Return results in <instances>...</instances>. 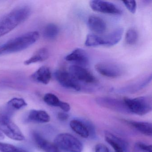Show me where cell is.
<instances>
[{"mask_svg":"<svg viewBox=\"0 0 152 152\" xmlns=\"http://www.w3.org/2000/svg\"><path fill=\"white\" fill-rule=\"evenodd\" d=\"M31 13V7L26 5L19 6L12 10L0 22V38L24 22Z\"/></svg>","mask_w":152,"mask_h":152,"instance_id":"obj_1","label":"cell"},{"mask_svg":"<svg viewBox=\"0 0 152 152\" xmlns=\"http://www.w3.org/2000/svg\"><path fill=\"white\" fill-rule=\"evenodd\" d=\"M39 38L37 31H32L12 39L0 46V55H6L22 51L34 44Z\"/></svg>","mask_w":152,"mask_h":152,"instance_id":"obj_2","label":"cell"},{"mask_svg":"<svg viewBox=\"0 0 152 152\" xmlns=\"http://www.w3.org/2000/svg\"><path fill=\"white\" fill-rule=\"evenodd\" d=\"M123 100L129 112L135 114L145 115L152 110V98L148 96L135 98H125Z\"/></svg>","mask_w":152,"mask_h":152,"instance_id":"obj_3","label":"cell"},{"mask_svg":"<svg viewBox=\"0 0 152 152\" xmlns=\"http://www.w3.org/2000/svg\"><path fill=\"white\" fill-rule=\"evenodd\" d=\"M55 145L59 150L66 152H82L83 146L77 138L69 133L58 134L55 138Z\"/></svg>","mask_w":152,"mask_h":152,"instance_id":"obj_4","label":"cell"},{"mask_svg":"<svg viewBox=\"0 0 152 152\" xmlns=\"http://www.w3.org/2000/svg\"><path fill=\"white\" fill-rule=\"evenodd\" d=\"M0 130L11 139L17 141L24 140L23 132L7 115H0Z\"/></svg>","mask_w":152,"mask_h":152,"instance_id":"obj_5","label":"cell"},{"mask_svg":"<svg viewBox=\"0 0 152 152\" xmlns=\"http://www.w3.org/2000/svg\"><path fill=\"white\" fill-rule=\"evenodd\" d=\"M70 126L74 132L84 138L96 137V130L91 122L85 120L74 119L70 123Z\"/></svg>","mask_w":152,"mask_h":152,"instance_id":"obj_6","label":"cell"},{"mask_svg":"<svg viewBox=\"0 0 152 152\" xmlns=\"http://www.w3.org/2000/svg\"><path fill=\"white\" fill-rule=\"evenodd\" d=\"M95 67L99 73L108 78H118L123 73L122 67L114 63L100 62L96 64Z\"/></svg>","mask_w":152,"mask_h":152,"instance_id":"obj_7","label":"cell"},{"mask_svg":"<svg viewBox=\"0 0 152 152\" xmlns=\"http://www.w3.org/2000/svg\"><path fill=\"white\" fill-rule=\"evenodd\" d=\"M89 5L91 8L96 12L115 15L122 14V10L119 7L109 1L93 0L90 1Z\"/></svg>","mask_w":152,"mask_h":152,"instance_id":"obj_8","label":"cell"},{"mask_svg":"<svg viewBox=\"0 0 152 152\" xmlns=\"http://www.w3.org/2000/svg\"><path fill=\"white\" fill-rule=\"evenodd\" d=\"M55 76L58 83L66 88L76 91H80L81 89L80 83L75 80L69 72L63 70H57L55 72Z\"/></svg>","mask_w":152,"mask_h":152,"instance_id":"obj_9","label":"cell"},{"mask_svg":"<svg viewBox=\"0 0 152 152\" xmlns=\"http://www.w3.org/2000/svg\"><path fill=\"white\" fill-rule=\"evenodd\" d=\"M68 72L79 82L81 81L87 83H93L96 82V78L93 75L83 66L73 65L69 67Z\"/></svg>","mask_w":152,"mask_h":152,"instance_id":"obj_10","label":"cell"},{"mask_svg":"<svg viewBox=\"0 0 152 152\" xmlns=\"http://www.w3.org/2000/svg\"><path fill=\"white\" fill-rule=\"evenodd\" d=\"M68 62H74L76 65L86 66L89 64V58L85 50L81 48H76L65 57Z\"/></svg>","mask_w":152,"mask_h":152,"instance_id":"obj_11","label":"cell"},{"mask_svg":"<svg viewBox=\"0 0 152 152\" xmlns=\"http://www.w3.org/2000/svg\"><path fill=\"white\" fill-rule=\"evenodd\" d=\"M96 102L102 106L116 111H120V112L122 111H129L124 100L104 97L98 98L96 99Z\"/></svg>","mask_w":152,"mask_h":152,"instance_id":"obj_12","label":"cell"},{"mask_svg":"<svg viewBox=\"0 0 152 152\" xmlns=\"http://www.w3.org/2000/svg\"><path fill=\"white\" fill-rule=\"evenodd\" d=\"M105 138L107 142L113 148L115 152H126L128 151V144L120 137L106 132Z\"/></svg>","mask_w":152,"mask_h":152,"instance_id":"obj_13","label":"cell"},{"mask_svg":"<svg viewBox=\"0 0 152 152\" xmlns=\"http://www.w3.org/2000/svg\"><path fill=\"white\" fill-rule=\"evenodd\" d=\"M87 24L90 30L97 34H102L106 30L107 25L105 22L97 16H90L88 18Z\"/></svg>","mask_w":152,"mask_h":152,"instance_id":"obj_14","label":"cell"},{"mask_svg":"<svg viewBox=\"0 0 152 152\" xmlns=\"http://www.w3.org/2000/svg\"><path fill=\"white\" fill-rule=\"evenodd\" d=\"M31 78L33 81L47 85L51 80V71L48 66H41L31 75Z\"/></svg>","mask_w":152,"mask_h":152,"instance_id":"obj_15","label":"cell"},{"mask_svg":"<svg viewBox=\"0 0 152 152\" xmlns=\"http://www.w3.org/2000/svg\"><path fill=\"white\" fill-rule=\"evenodd\" d=\"M34 139L37 146L44 152H61L59 148L55 145L45 139L39 133H33Z\"/></svg>","mask_w":152,"mask_h":152,"instance_id":"obj_16","label":"cell"},{"mask_svg":"<svg viewBox=\"0 0 152 152\" xmlns=\"http://www.w3.org/2000/svg\"><path fill=\"white\" fill-rule=\"evenodd\" d=\"M152 81V74L149 75L142 80L138 81L135 83L122 88L119 90V91L122 93H135L146 87Z\"/></svg>","mask_w":152,"mask_h":152,"instance_id":"obj_17","label":"cell"},{"mask_svg":"<svg viewBox=\"0 0 152 152\" xmlns=\"http://www.w3.org/2000/svg\"><path fill=\"white\" fill-rule=\"evenodd\" d=\"M123 28L119 27L111 32L103 39V46L112 47L117 44L122 38L124 33Z\"/></svg>","mask_w":152,"mask_h":152,"instance_id":"obj_18","label":"cell"},{"mask_svg":"<svg viewBox=\"0 0 152 152\" xmlns=\"http://www.w3.org/2000/svg\"><path fill=\"white\" fill-rule=\"evenodd\" d=\"M27 119L29 121L46 123L50 121V118L48 113L44 110L33 109L29 112Z\"/></svg>","mask_w":152,"mask_h":152,"instance_id":"obj_19","label":"cell"},{"mask_svg":"<svg viewBox=\"0 0 152 152\" xmlns=\"http://www.w3.org/2000/svg\"><path fill=\"white\" fill-rule=\"evenodd\" d=\"M49 57L48 50L46 48H42L36 51L30 58L24 62V64L29 65L38 62H43L48 59Z\"/></svg>","mask_w":152,"mask_h":152,"instance_id":"obj_20","label":"cell"},{"mask_svg":"<svg viewBox=\"0 0 152 152\" xmlns=\"http://www.w3.org/2000/svg\"><path fill=\"white\" fill-rule=\"evenodd\" d=\"M129 123L140 133L148 136H152V125L150 123L136 121H129Z\"/></svg>","mask_w":152,"mask_h":152,"instance_id":"obj_21","label":"cell"},{"mask_svg":"<svg viewBox=\"0 0 152 152\" xmlns=\"http://www.w3.org/2000/svg\"><path fill=\"white\" fill-rule=\"evenodd\" d=\"M59 32V29L57 25L54 23H49L45 26L43 31L44 38L52 40L56 39Z\"/></svg>","mask_w":152,"mask_h":152,"instance_id":"obj_22","label":"cell"},{"mask_svg":"<svg viewBox=\"0 0 152 152\" xmlns=\"http://www.w3.org/2000/svg\"><path fill=\"white\" fill-rule=\"evenodd\" d=\"M102 37L94 34H89L86 37L85 46L88 47H95L103 46Z\"/></svg>","mask_w":152,"mask_h":152,"instance_id":"obj_23","label":"cell"},{"mask_svg":"<svg viewBox=\"0 0 152 152\" xmlns=\"http://www.w3.org/2000/svg\"><path fill=\"white\" fill-rule=\"evenodd\" d=\"M27 105L25 100L20 98H14L7 103L8 107L12 110H20Z\"/></svg>","mask_w":152,"mask_h":152,"instance_id":"obj_24","label":"cell"},{"mask_svg":"<svg viewBox=\"0 0 152 152\" xmlns=\"http://www.w3.org/2000/svg\"><path fill=\"white\" fill-rule=\"evenodd\" d=\"M0 151L1 152H29L25 149L8 143L0 142Z\"/></svg>","mask_w":152,"mask_h":152,"instance_id":"obj_25","label":"cell"},{"mask_svg":"<svg viewBox=\"0 0 152 152\" xmlns=\"http://www.w3.org/2000/svg\"><path fill=\"white\" fill-rule=\"evenodd\" d=\"M138 38L137 32L136 30L130 29L127 31L125 35V42L129 45H133L137 43Z\"/></svg>","mask_w":152,"mask_h":152,"instance_id":"obj_26","label":"cell"},{"mask_svg":"<svg viewBox=\"0 0 152 152\" xmlns=\"http://www.w3.org/2000/svg\"><path fill=\"white\" fill-rule=\"evenodd\" d=\"M43 100L47 104L53 107H58L61 102L56 95L50 93L46 94L43 97Z\"/></svg>","mask_w":152,"mask_h":152,"instance_id":"obj_27","label":"cell"},{"mask_svg":"<svg viewBox=\"0 0 152 152\" xmlns=\"http://www.w3.org/2000/svg\"><path fill=\"white\" fill-rule=\"evenodd\" d=\"M123 3L130 12L134 14L137 10V3L135 1H123Z\"/></svg>","mask_w":152,"mask_h":152,"instance_id":"obj_28","label":"cell"},{"mask_svg":"<svg viewBox=\"0 0 152 152\" xmlns=\"http://www.w3.org/2000/svg\"><path fill=\"white\" fill-rule=\"evenodd\" d=\"M136 147L138 151L141 152H152V145L142 142H137L136 144Z\"/></svg>","mask_w":152,"mask_h":152,"instance_id":"obj_29","label":"cell"},{"mask_svg":"<svg viewBox=\"0 0 152 152\" xmlns=\"http://www.w3.org/2000/svg\"><path fill=\"white\" fill-rule=\"evenodd\" d=\"M95 152H109L108 148L103 144H98L95 147Z\"/></svg>","mask_w":152,"mask_h":152,"instance_id":"obj_30","label":"cell"},{"mask_svg":"<svg viewBox=\"0 0 152 152\" xmlns=\"http://www.w3.org/2000/svg\"><path fill=\"white\" fill-rule=\"evenodd\" d=\"M58 107H60L63 110V112L65 113L69 112L71 109V107L68 103L62 101L60 102Z\"/></svg>","mask_w":152,"mask_h":152,"instance_id":"obj_31","label":"cell"},{"mask_svg":"<svg viewBox=\"0 0 152 152\" xmlns=\"http://www.w3.org/2000/svg\"><path fill=\"white\" fill-rule=\"evenodd\" d=\"M57 117L59 121H64L68 120L69 115L67 113L64 112H60L58 114Z\"/></svg>","mask_w":152,"mask_h":152,"instance_id":"obj_32","label":"cell"},{"mask_svg":"<svg viewBox=\"0 0 152 152\" xmlns=\"http://www.w3.org/2000/svg\"><path fill=\"white\" fill-rule=\"evenodd\" d=\"M4 138V135L2 132L0 130V140H3Z\"/></svg>","mask_w":152,"mask_h":152,"instance_id":"obj_33","label":"cell"}]
</instances>
